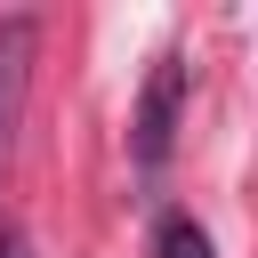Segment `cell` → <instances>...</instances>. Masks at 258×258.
Returning <instances> with one entry per match:
<instances>
[{"label": "cell", "instance_id": "obj_1", "mask_svg": "<svg viewBox=\"0 0 258 258\" xmlns=\"http://www.w3.org/2000/svg\"><path fill=\"white\" fill-rule=\"evenodd\" d=\"M177 105H185V64L161 56L153 81H145V97H137V129H129L137 169H161V161H169V145H177Z\"/></svg>", "mask_w": 258, "mask_h": 258}, {"label": "cell", "instance_id": "obj_4", "mask_svg": "<svg viewBox=\"0 0 258 258\" xmlns=\"http://www.w3.org/2000/svg\"><path fill=\"white\" fill-rule=\"evenodd\" d=\"M0 258H32V242H24L16 226H0Z\"/></svg>", "mask_w": 258, "mask_h": 258}, {"label": "cell", "instance_id": "obj_2", "mask_svg": "<svg viewBox=\"0 0 258 258\" xmlns=\"http://www.w3.org/2000/svg\"><path fill=\"white\" fill-rule=\"evenodd\" d=\"M32 16H0V177L16 161V129H24V97H32Z\"/></svg>", "mask_w": 258, "mask_h": 258}, {"label": "cell", "instance_id": "obj_3", "mask_svg": "<svg viewBox=\"0 0 258 258\" xmlns=\"http://www.w3.org/2000/svg\"><path fill=\"white\" fill-rule=\"evenodd\" d=\"M153 258H218V250H210V226H202V218L169 210V218L153 226Z\"/></svg>", "mask_w": 258, "mask_h": 258}]
</instances>
